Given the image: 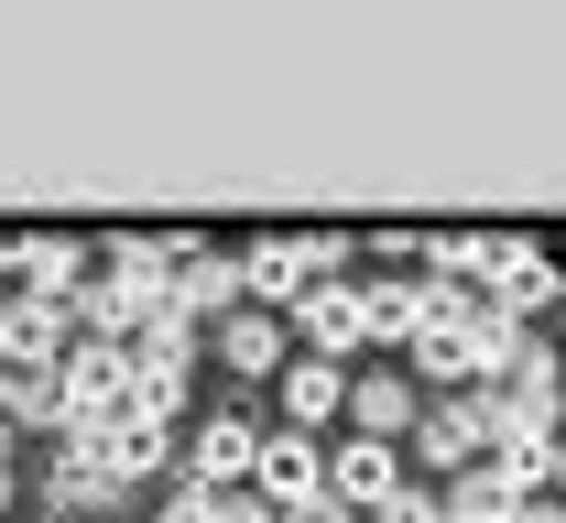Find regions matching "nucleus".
<instances>
[{"mask_svg":"<svg viewBox=\"0 0 566 523\" xmlns=\"http://www.w3.org/2000/svg\"><path fill=\"white\" fill-rule=\"evenodd\" d=\"M338 273H349V229H283V240H251L240 251V295L262 305V316L294 305L305 284H338Z\"/></svg>","mask_w":566,"mask_h":523,"instance_id":"1","label":"nucleus"},{"mask_svg":"<svg viewBox=\"0 0 566 523\" xmlns=\"http://www.w3.org/2000/svg\"><path fill=\"white\" fill-rule=\"evenodd\" d=\"M120 415H132V349L120 338H66V360H55V426L98 437Z\"/></svg>","mask_w":566,"mask_h":523,"instance_id":"2","label":"nucleus"},{"mask_svg":"<svg viewBox=\"0 0 566 523\" xmlns=\"http://www.w3.org/2000/svg\"><path fill=\"white\" fill-rule=\"evenodd\" d=\"M251 502H262V513H327V448H316V437H294V426H273V437H262V458H251Z\"/></svg>","mask_w":566,"mask_h":523,"instance_id":"3","label":"nucleus"},{"mask_svg":"<svg viewBox=\"0 0 566 523\" xmlns=\"http://www.w3.org/2000/svg\"><path fill=\"white\" fill-rule=\"evenodd\" d=\"M480 284H491V305L523 327V316L556 295L566 273H556V251H545V240H512V229H491V251H480Z\"/></svg>","mask_w":566,"mask_h":523,"instance_id":"4","label":"nucleus"},{"mask_svg":"<svg viewBox=\"0 0 566 523\" xmlns=\"http://www.w3.org/2000/svg\"><path fill=\"white\" fill-rule=\"evenodd\" d=\"M392 491H403V448H381V437H349V448L327 458V513H338V523H349V513L370 523Z\"/></svg>","mask_w":566,"mask_h":523,"instance_id":"5","label":"nucleus"},{"mask_svg":"<svg viewBox=\"0 0 566 523\" xmlns=\"http://www.w3.org/2000/svg\"><path fill=\"white\" fill-rule=\"evenodd\" d=\"M66 448L98 469V491H132V480H153V469H164V448H175V437H164L153 415H120V426H98V437H66Z\"/></svg>","mask_w":566,"mask_h":523,"instance_id":"6","label":"nucleus"},{"mask_svg":"<svg viewBox=\"0 0 566 523\" xmlns=\"http://www.w3.org/2000/svg\"><path fill=\"white\" fill-rule=\"evenodd\" d=\"M294 338H305V360H349V349H370L359 284H305V295H294Z\"/></svg>","mask_w":566,"mask_h":523,"instance_id":"7","label":"nucleus"},{"mask_svg":"<svg viewBox=\"0 0 566 523\" xmlns=\"http://www.w3.org/2000/svg\"><path fill=\"white\" fill-rule=\"evenodd\" d=\"M251 458H262V426L251 415H208L197 448H186V480L197 491H251Z\"/></svg>","mask_w":566,"mask_h":523,"instance_id":"8","label":"nucleus"},{"mask_svg":"<svg viewBox=\"0 0 566 523\" xmlns=\"http://www.w3.org/2000/svg\"><path fill=\"white\" fill-rule=\"evenodd\" d=\"M0 262H11L44 305H76V284H87V251H76L66 229H22V240H0Z\"/></svg>","mask_w":566,"mask_h":523,"instance_id":"9","label":"nucleus"},{"mask_svg":"<svg viewBox=\"0 0 566 523\" xmlns=\"http://www.w3.org/2000/svg\"><path fill=\"white\" fill-rule=\"evenodd\" d=\"M415 448H424V469H480V458H491V393H458V404H436Z\"/></svg>","mask_w":566,"mask_h":523,"instance_id":"10","label":"nucleus"},{"mask_svg":"<svg viewBox=\"0 0 566 523\" xmlns=\"http://www.w3.org/2000/svg\"><path fill=\"white\" fill-rule=\"evenodd\" d=\"M229 305H251L240 295V251H186V262H175V316H186V327H218Z\"/></svg>","mask_w":566,"mask_h":523,"instance_id":"11","label":"nucleus"},{"mask_svg":"<svg viewBox=\"0 0 566 523\" xmlns=\"http://www.w3.org/2000/svg\"><path fill=\"white\" fill-rule=\"evenodd\" d=\"M283 426H294V437H316V426H327V415H349V360H283Z\"/></svg>","mask_w":566,"mask_h":523,"instance_id":"12","label":"nucleus"},{"mask_svg":"<svg viewBox=\"0 0 566 523\" xmlns=\"http://www.w3.org/2000/svg\"><path fill=\"white\" fill-rule=\"evenodd\" d=\"M208 338H218V360H229L240 381H273L283 360H294V349H283V316H262V305H229Z\"/></svg>","mask_w":566,"mask_h":523,"instance_id":"13","label":"nucleus"},{"mask_svg":"<svg viewBox=\"0 0 566 523\" xmlns=\"http://www.w3.org/2000/svg\"><path fill=\"white\" fill-rule=\"evenodd\" d=\"M349 415H359V437L403 448V437H415V381H403V372H370V381H349Z\"/></svg>","mask_w":566,"mask_h":523,"instance_id":"14","label":"nucleus"},{"mask_svg":"<svg viewBox=\"0 0 566 523\" xmlns=\"http://www.w3.org/2000/svg\"><path fill=\"white\" fill-rule=\"evenodd\" d=\"M512 513H523V491L501 480L491 458H480V469H458V491H447V523H512Z\"/></svg>","mask_w":566,"mask_h":523,"instance_id":"15","label":"nucleus"},{"mask_svg":"<svg viewBox=\"0 0 566 523\" xmlns=\"http://www.w3.org/2000/svg\"><path fill=\"white\" fill-rule=\"evenodd\" d=\"M415 372L447 381V393H458V381H480V372H469V305H458V316H436V327L415 338Z\"/></svg>","mask_w":566,"mask_h":523,"instance_id":"16","label":"nucleus"},{"mask_svg":"<svg viewBox=\"0 0 566 523\" xmlns=\"http://www.w3.org/2000/svg\"><path fill=\"white\" fill-rule=\"evenodd\" d=\"M512 349H523V327L501 305H469V372H512Z\"/></svg>","mask_w":566,"mask_h":523,"instance_id":"17","label":"nucleus"},{"mask_svg":"<svg viewBox=\"0 0 566 523\" xmlns=\"http://www.w3.org/2000/svg\"><path fill=\"white\" fill-rule=\"evenodd\" d=\"M370 523H447V502H424L415 480H403V491H392V502H381V513H370Z\"/></svg>","mask_w":566,"mask_h":523,"instance_id":"18","label":"nucleus"},{"mask_svg":"<svg viewBox=\"0 0 566 523\" xmlns=\"http://www.w3.org/2000/svg\"><path fill=\"white\" fill-rule=\"evenodd\" d=\"M545 502H566V437L545 448Z\"/></svg>","mask_w":566,"mask_h":523,"instance_id":"19","label":"nucleus"}]
</instances>
